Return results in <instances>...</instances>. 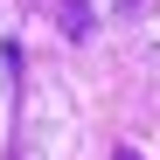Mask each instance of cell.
<instances>
[{"label":"cell","instance_id":"cell-2","mask_svg":"<svg viewBox=\"0 0 160 160\" xmlns=\"http://www.w3.org/2000/svg\"><path fill=\"white\" fill-rule=\"evenodd\" d=\"M112 160H139V153H132V146H118V153H112Z\"/></svg>","mask_w":160,"mask_h":160},{"label":"cell","instance_id":"cell-1","mask_svg":"<svg viewBox=\"0 0 160 160\" xmlns=\"http://www.w3.org/2000/svg\"><path fill=\"white\" fill-rule=\"evenodd\" d=\"M91 21H84V0H63V35H84Z\"/></svg>","mask_w":160,"mask_h":160}]
</instances>
